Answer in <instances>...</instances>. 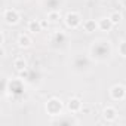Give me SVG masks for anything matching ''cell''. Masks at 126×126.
Segmentation results:
<instances>
[{"mask_svg": "<svg viewBox=\"0 0 126 126\" xmlns=\"http://www.w3.org/2000/svg\"><path fill=\"white\" fill-rule=\"evenodd\" d=\"M61 108H62V104H61V101H58V99H50L47 104H46V110L52 114V116H58L59 113H61Z\"/></svg>", "mask_w": 126, "mask_h": 126, "instance_id": "obj_1", "label": "cell"}, {"mask_svg": "<svg viewBox=\"0 0 126 126\" xmlns=\"http://www.w3.org/2000/svg\"><path fill=\"white\" fill-rule=\"evenodd\" d=\"M3 19H5L8 24H16L18 19H19V15H18V12L14 11V9H6V11L3 12Z\"/></svg>", "mask_w": 126, "mask_h": 126, "instance_id": "obj_2", "label": "cell"}, {"mask_svg": "<svg viewBox=\"0 0 126 126\" xmlns=\"http://www.w3.org/2000/svg\"><path fill=\"white\" fill-rule=\"evenodd\" d=\"M110 95H111V98H113V99H123V98H125V95H126V89H125L122 85H116V86H113V88H111Z\"/></svg>", "mask_w": 126, "mask_h": 126, "instance_id": "obj_3", "label": "cell"}, {"mask_svg": "<svg viewBox=\"0 0 126 126\" xmlns=\"http://www.w3.org/2000/svg\"><path fill=\"white\" fill-rule=\"evenodd\" d=\"M65 22H67L68 27L76 28V27H79V25L82 24V19H80V16H79L76 12H73V14H68V15L65 16Z\"/></svg>", "mask_w": 126, "mask_h": 126, "instance_id": "obj_4", "label": "cell"}, {"mask_svg": "<svg viewBox=\"0 0 126 126\" xmlns=\"http://www.w3.org/2000/svg\"><path fill=\"white\" fill-rule=\"evenodd\" d=\"M102 116H104V119H105L107 122H113V120H116V117H117V111H116L113 107H107V108L104 110Z\"/></svg>", "mask_w": 126, "mask_h": 126, "instance_id": "obj_5", "label": "cell"}, {"mask_svg": "<svg viewBox=\"0 0 126 126\" xmlns=\"http://www.w3.org/2000/svg\"><path fill=\"white\" fill-rule=\"evenodd\" d=\"M42 24L37 21V19H31L30 22H28V31H31V33H39V31H42Z\"/></svg>", "mask_w": 126, "mask_h": 126, "instance_id": "obj_6", "label": "cell"}, {"mask_svg": "<svg viewBox=\"0 0 126 126\" xmlns=\"http://www.w3.org/2000/svg\"><path fill=\"white\" fill-rule=\"evenodd\" d=\"M98 25H99V28L101 30H104V31H108L114 24L111 22V19L110 18H102V19H99V22H98Z\"/></svg>", "mask_w": 126, "mask_h": 126, "instance_id": "obj_7", "label": "cell"}, {"mask_svg": "<svg viewBox=\"0 0 126 126\" xmlns=\"http://www.w3.org/2000/svg\"><path fill=\"white\" fill-rule=\"evenodd\" d=\"M99 25H98V22H95L94 19H88V21H85L83 22V28L88 31V33H92V31H95V28H98Z\"/></svg>", "mask_w": 126, "mask_h": 126, "instance_id": "obj_8", "label": "cell"}, {"mask_svg": "<svg viewBox=\"0 0 126 126\" xmlns=\"http://www.w3.org/2000/svg\"><path fill=\"white\" fill-rule=\"evenodd\" d=\"M30 45H31V39L27 34H21L18 37V46L19 47H28Z\"/></svg>", "mask_w": 126, "mask_h": 126, "instance_id": "obj_9", "label": "cell"}, {"mask_svg": "<svg viewBox=\"0 0 126 126\" xmlns=\"http://www.w3.org/2000/svg\"><path fill=\"white\" fill-rule=\"evenodd\" d=\"M68 108L71 110V111H79L80 108H82V102H80V99H77V98H71L70 99V104H68Z\"/></svg>", "mask_w": 126, "mask_h": 126, "instance_id": "obj_10", "label": "cell"}, {"mask_svg": "<svg viewBox=\"0 0 126 126\" xmlns=\"http://www.w3.org/2000/svg\"><path fill=\"white\" fill-rule=\"evenodd\" d=\"M59 19H61V14H59L58 11H53V12H49V14H47V21L56 22V21H59Z\"/></svg>", "mask_w": 126, "mask_h": 126, "instance_id": "obj_11", "label": "cell"}, {"mask_svg": "<svg viewBox=\"0 0 126 126\" xmlns=\"http://www.w3.org/2000/svg\"><path fill=\"white\" fill-rule=\"evenodd\" d=\"M14 65H15V68H16V70H24V68L27 67V62H25V59H24V58H18V59H15Z\"/></svg>", "mask_w": 126, "mask_h": 126, "instance_id": "obj_12", "label": "cell"}, {"mask_svg": "<svg viewBox=\"0 0 126 126\" xmlns=\"http://www.w3.org/2000/svg\"><path fill=\"white\" fill-rule=\"evenodd\" d=\"M108 18H110V19H111V22L116 25V24H119V22H120V19H122V15H120L119 12H113V14H111Z\"/></svg>", "mask_w": 126, "mask_h": 126, "instance_id": "obj_13", "label": "cell"}, {"mask_svg": "<svg viewBox=\"0 0 126 126\" xmlns=\"http://www.w3.org/2000/svg\"><path fill=\"white\" fill-rule=\"evenodd\" d=\"M119 52L122 53V56H126V42H122L119 46Z\"/></svg>", "mask_w": 126, "mask_h": 126, "instance_id": "obj_14", "label": "cell"}]
</instances>
